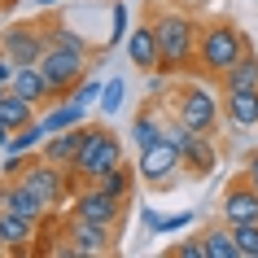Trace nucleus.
<instances>
[{
    "label": "nucleus",
    "mask_w": 258,
    "mask_h": 258,
    "mask_svg": "<svg viewBox=\"0 0 258 258\" xmlns=\"http://www.w3.org/2000/svg\"><path fill=\"white\" fill-rule=\"evenodd\" d=\"M22 184L40 192L48 210H61V206H70V197L79 192V179H75V171H70V166L48 162V158H40V153H31V158H27Z\"/></svg>",
    "instance_id": "5"
},
{
    "label": "nucleus",
    "mask_w": 258,
    "mask_h": 258,
    "mask_svg": "<svg viewBox=\"0 0 258 258\" xmlns=\"http://www.w3.org/2000/svg\"><path fill=\"white\" fill-rule=\"evenodd\" d=\"M61 232H66V258H109L118 249V228L79 219V215H70V210L61 219Z\"/></svg>",
    "instance_id": "7"
},
{
    "label": "nucleus",
    "mask_w": 258,
    "mask_h": 258,
    "mask_svg": "<svg viewBox=\"0 0 258 258\" xmlns=\"http://www.w3.org/2000/svg\"><path fill=\"white\" fill-rule=\"evenodd\" d=\"M219 210H223V223H258V188L241 175L228 179V188H223V202H219Z\"/></svg>",
    "instance_id": "11"
},
{
    "label": "nucleus",
    "mask_w": 258,
    "mask_h": 258,
    "mask_svg": "<svg viewBox=\"0 0 258 258\" xmlns=\"http://www.w3.org/2000/svg\"><path fill=\"white\" fill-rule=\"evenodd\" d=\"M162 254H166V258H206V241H202V236H188V241L166 245Z\"/></svg>",
    "instance_id": "30"
},
{
    "label": "nucleus",
    "mask_w": 258,
    "mask_h": 258,
    "mask_svg": "<svg viewBox=\"0 0 258 258\" xmlns=\"http://www.w3.org/2000/svg\"><path fill=\"white\" fill-rule=\"evenodd\" d=\"M40 70H44V79H48V88H53V101H61V96L75 92V83H79V79H88L92 57L75 53V48H57V44H48L44 57H40Z\"/></svg>",
    "instance_id": "8"
},
{
    "label": "nucleus",
    "mask_w": 258,
    "mask_h": 258,
    "mask_svg": "<svg viewBox=\"0 0 258 258\" xmlns=\"http://www.w3.org/2000/svg\"><path fill=\"white\" fill-rule=\"evenodd\" d=\"M44 136H48V127H44L40 118L35 122H27V127H18L14 136H9V145H5V153H40V145H44Z\"/></svg>",
    "instance_id": "25"
},
{
    "label": "nucleus",
    "mask_w": 258,
    "mask_h": 258,
    "mask_svg": "<svg viewBox=\"0 0 258 258\" xmlns=\"http://www.w3.org/2000/svg\"><path fill=\"white\" fill-rule=\"evenodd\" d=\"M79 145H83V122H79V127H66V132L44 136L40 158H48V162H57V166H75V153H79Z\"/></svg>",
    "instance_id": "18"
},
{
    "label": "nucleus",
    "mask_w": 258,
    "mask_h": 258,
    "mask_svg": "<svg viewBox=\"0 0 258 258\" xmlns=\"http://www.w3.org/2000/svg\"><path fill=\"white\" fill-rule=\"evenodd\" d=\"M149 22L158 31V48H162V75H197V35H202L197 14L153 0Z\"/></svg>",
    "instance_id": "1"
},
{
    "label": "nucleus",
    "mask_w": 258,
    "mask_h": 258,
    "mask_svg": "<svg viewBox=\"0 0 258 258\" xmlns=\"http://www.w3.org/2000/svg\"><path fill=\"white\" fill-rule=\"evenodd\" d=\"M202 241H206V258H241V245H236L232 223H210L202 232Z\"/></svg>",
    "instance_id": "22"
},
{
    "label": "nucleus",
    "mask_w": 258,
    "mask_h": 258,
    "mask_svg": "<svg viewBox=\"0 0 258 258\" xmlns=\"http://www.w3.org/2000/svg\"><path fill=\"white\" fill-rule=\"evenodd\" d=\"M44 31H48V44H57V48H75V53H88V57H92V44L83 40L79 31H70L66 22H57V18H44Z\"/></svg>",
    "instance_id": "26"
},
{
    "label": "nucleus",
    "mask_w": 258,
    "mask_h": 258,
    "mask_svg": "<svg viewBox=\"0 0 258 258\" xmlns=\"http://www.w3.org/2000/svg\"><path fill=\"white\" fill-rule=\"evenodd\" d=\"M14 5H18V0H0V9H14Z\"/></svg>",
    "instance_id": "36"
},
{
    "label": "nucleus",
    "mask_w": 258,
    "mask_h": 258,
    "mask_svg": "<svg viewBox=\"0 0 258 258\" xmlns=\"http://www.w3.org/2000/svg\"><path fill=\"white\" fill-rule=\"evenodd\" d=\"M166 109H171V118H179L184 127L192 132H202V136H215L219 122H223V96L210 79L202 75H179L175 83H166L162 92Z\"/></svg>",
    "instance_id": "2"
},
{
    "label": "nucleus",
    "mask_w": 258,
    "mask_h": 258,
    "mask_svg": "<svg viewBox=\"0 0 258 258\" xmlns=\"http://www.w3.org/2000/svg\"><path fill=\"white\" fill-rule=\"evenodd\" d=\"M184 175L188 179H210L219 166V149H215V136H202V132H192V140L184 145Z\"/></svg>",
    "instance_id": "16"
},
{
    "label": "nucleus",
    "mask_w": 258,
    "mask_h": 258,
    "mask_svg": "<svg viewBox=\"0 0 258 258\" xmlns=\"http://www.w3.org/2000/svg\"><path fill=\"white\" fill-rule=\"evenodd\" d=\"M18 96H27L35 109H44V105H53V88H48V79H44V70L40 66H18V75H14V83H9Z\"/></svg>",
    "instance_id": "19"
},
{
    "label": "nucleus",
    "mask_w": 258,
    "mask_h": 258,
    "mask_svg": "<svg viewBox=\"0 0 258 258\" xmlns=\"http://www.w3.org/2000/svg\"><path fill=\"white\" fill-rule=\"evenodd\" d=\"M0 118H5V127H9V132H18V127H27V122L40 118V109L31 105L27 96H18L14 88H9V92H5V101H0Z\"/></svg>",
    "instance_id": "23"
},
{
    "label": "nucleus",
    "mask_w": 258,
    "mask_h": 258,
    "mask_svg": "<svg viewBox=\"0 0 258 258\" xmlns=\"http://www.w3.org/2000/svg\"><path fill=\"white\" fill-rule=\"evenodd\" d=\"M40 122L48 127V136L53 132H66V127H79V122H88V105H75L70 96H61V101L40 109Z\"/></svg>",
    "instance_id": "20"
},
{
    "label": "nucleus",
    "mask_w": 258,
    "mask_h": 258,
    "mask_svg": "<svg viewBox=\"0 0 258 258\" xmlns=\"http://www.w3.org/2000/svg\"><path fill=\"white\" fill-rule=\"evenodd\" d=\"M0 210H14V215H22V219H35L40 223L44 215H48V206H44V197L35 188H27L22 179H0Z\"/></svg>",
    "instance_id": "13"
},
{
    "label": "nucleus",
    "mask_w": 258,
    "mask_h": 258,
    "mask_svg": "<svg viewBox=\"0 0 258 258\" xmlns=\"http://www.w3.org/2000/svg\"><path fill=\"white\" fill-rule=\"evenodd\" d=\"M14 75H18V66H14V57L5 53V48H0V83H5V88H9V83H14Z\"/></svg>",
    "instance_id": "32"
},
{
    "label": "nucleus",
    "mask_w": 258,
    "mask_h": 258,
    "mask_svg": "<svg viewBox=\"0 0 258 258\" xmlns=\"http://www.w3.org/2000/svg\"><path fill=\"white\" fill-rule=\"evenodd\" d=\"M228 88H258V48H249V53L219 79V92H228Z\"/></svg>",
    "instance_id": "24"
},
{
    "label": "nucleus",
    "mask_w": 258,
    "mask_h": 258,
    "mask_svg": "<svg viewBox=\"0 0 258 258\" xmlns=\"http://www.w3.org/2000/svg\"><path fill=\"white\" fill-rule=\"evenodd\" d=\"M236 245H241V258H258V223H236Z\"/></svg>",
    "instance_id": "31"
},
{
    "label": "nucleus",
    "mask_w": 258,
    "mask_h": 258,
    "mask_svg": "<svg viewBox=\"0 0 258 258\" xmlns=\"http://www.w3.org/2000/svg\"><path fill=\"white\" fill-rule=\"evenodd\" d=\"M35 232H40L35 219H22V215H14V210H0V245H5V254H31V249H35Z\"/></svg>",
    "instance_id": "15"
},
{
    "label": "nucleus",
    "mask_w": 258,
    "mask_h": 258,
    "mask_svg": "<svg viewBox=\"0 0 258 258\" xmlns=\"http://www.w3.org/2000/svg\"><path fill=\"white\" fill-rule=\"evenodd\" d=\"M249 48H254V40L241 31V22H232V18H210V22H202V35H197V75L210 79V83H219Z\"/></svg>",
    "instance_id": "3"
},
{
    "label": "nucleus",
    "mask_w": 258,
    "mask_h": 258,
    "mask_svg": "<svg viewBox=\"0 0 258 258\" xmlns=\"http://www.w3.org/2000/svg\"><path fill=\"white\" fill-rule=\"evenodd\" d=\"M5 92H9V88H5V83H0V101H5Z\"/></svg>",
    "instance_id": "38"
},
{
    "label": "nucleus",
    "mask_w": 258,
    "mask_h": 258,
    "mask_svg": "<svg viewBox=\"0 0 258 258\" xmlns=\"http://www.w3.org/2000/svg\"><path fill=\"white\" fill-rule=\"evenodd\" d=\"M101 92H105V83L96 79V75H88V79H79V83H75L70 101H75V105H92V101H101Z\"/></svg>",
    "instance_id": "28"
},
{
    "label": "nucleus",
    "mask_w": 258,
    "mask_h": 258,
    "mask_svg": "<svg viewBox=\"0 0 258 258\" xmlns=\"http://www.w3.org/2000/svg\"><path fill=\"white\" fill-rule=\"evenodd\" d=\"M145 223H149L153 232H162V236H166V232H184V228L192 223V215H171V219H162V215H153V210H145Z\"/></svg>",
    "instance_id": "29"
},
{
    "label": "nucleus",
    "mask_w": 258,
    "mask_h": 258,
    "mask_svg": "<svg viewBox=\"0 0 258 258\" xmlns=\"http://www.w3.org/2000/svg\"><path fill=\"white\" fill-rule=\"evenodd\" d=\"M0 48L14 57V66H40L44 48H48L44 18H31V22H14V27H5V31H0Z\"/></svg>",
    "instance_id": "10"
},
{
    "label": "nucleus",
    "mask_w": 258,
    "mask_h": 258,
    "mask_svg": "<svg viewBox=\"0 0 258 258\" xmlns=\"http://www.w3.org/2000/svg\"><path fill=\"white\" fill-rule=\"evenodd\" d=\"M127 61L140 70V75H158L162 70V48H158V31L145 18L136 31H127Z\"/></svg>",
    "instance_id": "12"
},
{
    "label": "nucleus",
    "mask_w": 258,
    "mask_h": 258,
    "mask_svg": "<svg viewBox=\"0 0 258 258\" xmlns=\"http://www.w3.org/2000/svg\"><path fill=\"white\" fill-rule=\"evenodd\" d=\"M9 136H14V132H9V127H5V118H0V149H5V145H9Z\"/></svg>",
    "instance_id": "35"
},
{
    "label": "nucleus",
    "mask_w": 258,
    "mask_h": 258,
    "mask_svg": "<svg viewBox=\"0 0 258 258\" xmlns=\"http://www.w3.org/2000/svg\"><path fill=\"white\" fill-rule=\"evenodd\" d=\"M127 162V149H122V140L114 127H105V122H83V145L79 153H75V179L79 184H96L101 175H109L114 166Z\"/></svg>",
    "instance_id": "4"
},
{
    "label": "nucleus",
    "mask_w": 258,
    "mask_h": 258,
    "mask_svg": "<svg viewBox=\"0 0 258 258\" xmlns=\"http://www.w3.org/2000/svg\"><path fill=\"white\" fill-rule=\"evenodd\" d=\"M0 254H5V245H0Z\"/></svg>",
    "instance_id": "39"
},
{
    "label": "nucleus",
    "mask_w": 258,
    "mask_h": 258,
    "mask_svg": "<svg viewBox=\"0 0 258 258\" xmlns=\"http://www.w3.org/2000/svg\"><path fill=\"white\" fill-rule=\"evenodd\" d=\"M136 171H140L145 188L166 192V188H175L179 175H184V153L162 136V140H153V145H145V149H136Z\"/></svg>",
    "instance_id": "6"
},
{
    "label": "nucleus",
    "mask_w": 258,
    "mask_h": 258,
    "mask_svg": "<svg viewBox=\"0 0 258 258\" xmlns=\"http://www.w3.org/2000/svg\"><path fill=\"white\" fill-rule=\"evenodd\" d=\"M166 118H171L166 101H145V105H140L136 114H132V127H127L132 145H136V149H145V145H153V140H162Z\"/></svg>",
    "instance_id": "14"
},
{
    "label": "nucleus",
    "mask_w": 258,
    "mask_h": 258,
    "mask_svg": "<svg viewBox=\"0 0 258 258\" xmlns=\"http://www.w3.org/2000/svg\"><path fill=\"white\" fill-rule=\"evenodd\" d=\"M35 5H44V9H48V5H57V0H35Z\"/></svg>",
    "instance_id": "37"
},
{
    "label": "nucleus",
    "mask_w": 258,
    "mask_h": 258,
    "mask_svg": "<svg viewBox=\"0 0 258 258\" xmlns=\"http://www.w3.org/2000/svg\"><path fill=\"white\" fill-rule=\"evenodd\" d=\"M162 5H175V9H192V14H197V9H206L210 0H162Z\"/></svg>",
    "instance_id": "34"
},
{
    "label": "nucleus",
    "mask_w": 258,
    "mask_h": 258,
    "mask_svg": "<svg viewBox=\"0 0 258 258\" xmlns=\"http://www.w3.org/2000/svg\"><path fill=\"white\" fill-rule=\"evenodd\" d=\"M223 96V122L228 127H258V88H228Z\"/></svg>",
    "instance_id": "17"
},
{
    "label": "nucleus",
    "mask_w": 258,
    "mask_h": 258,
    "mask_svg": "<svg viewBox=\"0 0 258 258\" xmlns=\"http://www.w3.org/2000/svg\"><path fill=\"white\" fill-rule=\"evenodd\" d=\"M96 105L105 109V114H118V109L127 105V83H122V79H109V83H105V92H101V101H96Z\"/></svg>",
    "instance_id": "27"
},
{
    "label": "nucleus",
    "mask_w": 258,
    "mask_h": 258,
    "mask_svg": "<svg viewBox=\"0 0 258 258\" xmlns=\"http://www.w3.org/2000/svg\"><path fill=\"white\" fill-rule=\"evenodd\" d=\"M245 179H249V184L258 188V149L249 153V158H245Z\"/></svg>",
    "instance_id": "33"
},
{
    "label": "nucleus",
    "mask_w": 258,
    "mask_h": 258,
    "mask_svg": "<svg viewBox=\"0 0 258 258\" xmlns=\"http://www.w3.org/2000/svg\"><path fill=\"white\" fill-rule=\"evenodd\" d=\"M70 215H79V219H92V223H105V228H118L127 223V202H118L114 192H105L101 184H79V192L70 197L66 206Z\"/></svg>",
    "instance_id": "9"
},
{
    "label": "nucleus",
    "mask_w": 258,
    "mask_h": 258,
    "mask_svg": "<svg viewBox=\"0 0 258 258\" xmlns=\"http://www.w3.org/2000/svg\"><path fill=\"white\" fill-rule=\"evenodd\" d=\"M96 184H101L105 192H114L118 202L132 206V197H136V184H140V171H136V162H122V166H114L109 175H101Z\"/></svg>",
    "instance_id": "21"
}]
</instances>
